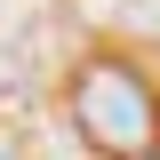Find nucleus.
I'll return each mask as SVG.
<instances>
[{
	"label": "nucleus",
	"instance_id": "1",
	"mask_svg": "<svg viewBox=\"0 0 160 160\" xmlns=\"http://www.w3.org/2000/svg\"><path fill=\"white\" fill-rule=\"evenodd\" d=\"M72 120H80V136L96 152H112V160L160 152V96H152V80L128 56H88L72 72Z\"/></svg>",
	"mask_w": 160,
	"mask_h": 160
},
{
	"label": "nucleus",
	"instance_id": "2",
	"mask_svg": "<svg viewBox=\"0 0 160 160\" xmlns=\"http://www.w3.org/2000/svg\"><path fill=\"white\" fill-rule=\"evenodd\" d=\"M144 160H160V152H144Z\"/></svg>",
	"mask_w": 160,
	"mask_h": 160
}]
</instances>
